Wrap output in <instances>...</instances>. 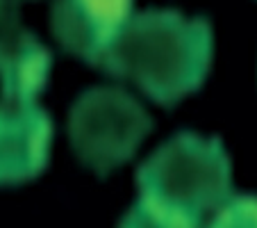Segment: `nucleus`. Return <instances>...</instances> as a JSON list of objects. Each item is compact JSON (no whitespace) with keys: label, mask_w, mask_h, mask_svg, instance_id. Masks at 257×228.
<instances>
[{"label":"nucleus","mask_w":257,"mask_h":228,"mask_svg":"<svg viewBox=\"0 0 257 228\" xmlns=\"http://www.w3.org/2000/svg\"><path fill=\"white\" fill-rule=\"evenodd\" d=\"M25 30L21 28L19 10L12 0H0V68L16 48L19 39L23 37Z\"/></svg>","instance_id":"nucleus-8"},{"label":"nucleus","mask_w":257,"mask_h":228,"mask_svg":"<svg viewBox=\"0 0 257 228\" xmlns=\"http://www.w3.org/2000/svg\"><path fill=\"white\" fill-rule=\"evenodd\" d=\"M153 128L148 112L116 87L87 89L71 107L68 135L75 156L98 176L125 165Z\"/></svg>","instance_id":"nucleus-3"},{"label":"nucleus","mask_w":257,"mask_h":228,"mask_svg":"<svg viewBox=\"0 0 257 228\" xmlns=\"http://www.w3.org/2000/svg\"><path fill=\"white\" fill-rule=\"evenodd\" d=\"M118 228H178V226L162 221L160 217H155L153 212H148L141 203H135L130 212L123 217V221H121Z\"/></svg>","instance_id":"nucleus-9"},{"label":"nucleus","mask_w":257,"mask_h":228,"mask_svg":"<svg viewBox=\"0 0 257 228\" xmlns=\"http://www.w3.org/2000/svg\"><path fill=\"white\" fill-rule=\"evenodd\" d=\"M132 19V0H55L50 28L73 57L102 66Z\"/></svg>","instance_id":"nucleus-4"},{"label":"nucleus","mask_w":257,"mask_h":228,"mask_svg":"<svg viewBox=\"0 0 257 228\" xmlns=\"http://www.w3.org/2000/svg\"><path fill=\"white\" fill-rule=\"evenodd\" d=\"M137 185V203L162 221L178 228H203L205 217L230 196V158L218 137L178 132L139 167Z\"/></svg>","instance_id":"nucleus-2"},{"label":"nucleus","mask_w":257,"mask_h":228,"mask_svg":"<svg viewBox=\"0 0 257 228\" xmlns=\"http://www.w3.org/2000/svg\"><path fill=\"white\" fill-rule=\"evenodd\" d=\"M53 121L34 103L0 101V187L23 185L44 174Z\"/></svg>","instance_id":"nucleus-5"},{"label":"nucleus","mask_w":257,"mask_h":228,"mask_svg":"<svg viewBox=\"0 0 257 228\" xmlns=\"http://www.w3.org/2000/svg\"><path fill=\"white\" fill-rule=\"evenodd\" d=\"M207 228H257V196L241 194L228 199L214 212Z\"/></svg>","instance_id":"nucleus-7"},{"label":"nucleus","mask_w":257,"mask_h":228,"mask_svg":"<svg viewBox=\"0 0 257 228\" xmlns=\"http://www.w3.org/2000/svg\"><path fill=\"white\" fill-rule=\"evenodd\" d=\"M212 53L214 37L207 19H187L173 10H146L130 19L102 68L171 107L203 87Z\"/></svg>","instance_id":"nucleus-1"},{"label":"nucleus","mask_w":257,"mask_h":228,"mask_svg":"<svg viewBox=\"0 0 257 228\" xmlns=\"http://www.w3.org/2000/svg\"><path fill=\"white\" fill-rule=\"evenodd\" d=\"M53 55L32 32L25 30L16 48L0 68L3 98L12 103H34L48 85Z\"/></svg>","instance_id":"nucleus-6"}]
</instances>
